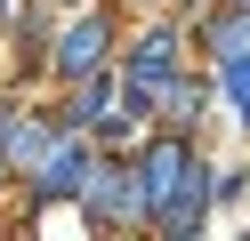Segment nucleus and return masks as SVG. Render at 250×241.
Here are the masks:
<instances>
[{
	"mask_svg": "<svg viewBox=\"0 0 250 241\" xmlns=\"http://www.w3.org/2000/svg\"><path fill=\"white\" fill-rule=\"evenodd\" d=\"M178 185H186V145H178V137L146 145V161H137V177H129V217L153 225L169 201H178Z\"/></svg>",
	"mask_w": 250,
	"mask_h": 241,
	"instance_id": "1",
	"label": "nucleus"
},
{
	"mask_svg": "<svg viewBox=\"0 0 250 241\" xmlns=\"http://www.w3.org/2000/svg\"><path fill=\"white\" fill-rule=\"evenodd\" d=\"M97 56H105V24H97V16H81V24L57 40V64H65L73 80H89V73H97Z\"/></svg>",
	"mask_w": 250,
	"mask_h": 241,
	"instance_id": "4",
	"label": "nucleus"
},
{
	"mask_svg": "<svg viewBox=\"0 0 250 241\" xmlns=\"http://www.w3.org/2000/svg\"><path fill=\"white\" fill-rule=\"evenodd\" d=\"M242 241H250V233H242Z\"/></svg>",
	"mask_w": 250,
	"mask_h": 241,
	"instance_id": "7",
	"label": "nucleus"
},
{
	"mask_svg": "<svg viewBox=\"0 0 250 241\" xmlns=\"http://www.w3.org/2000/svg\"><path fill=\"white\" fill-rule=\"evenodd\" d=\"M89 201V217H105V225H129V193H121V161H105L97 177H81V185H73Z\"/></svg>",
	"mask_w": 250,
	"mask_h": 241,
	"instance_id": "2",
	"label": "nucleus"
},
{
	"mask_svg": "<svg viewBox=\"0 0 250 241\" xmlns=\"http://www.w3.org/2000/svg\"><path fill=\"white\" fill-rule=\"evenodd\" d=\"M81 177H89V153H81V145H49V153H41V201H65Z\"/></svg>",
	"mask_w": 250,
	"mask_h": 241,
	"instance_id": "3",
	"label": "nucleus"
},
{
	"mask_svg": "<svg viewBox=\"0 0 250 241\" xmlns=\"http://www.w3.org/2000/svg\"><path fill=\"white\" fill-rule=\"evenodd\" d=\"M218 56H250V8H234V16H218Z\"/></svg>",
	"mask_w": 250,
	"mask_h": 241,
	"instance_id": "5",
	"label": "nucleus"
},
{
	"mask_svg": "<svg viewBox=\"0 0 250 241\" xmlns=\"http://www.w3.org/2000/svg\"><path fill=\"white\" fill-rule=\"evenodd\" d=\"M0 169H8V161H0Z\"/></svg>",
	"mask_w": 250,
	"mask_h": 241,
	"instance_id": "6",
	"label": "nucleus"
}]
</instances>
